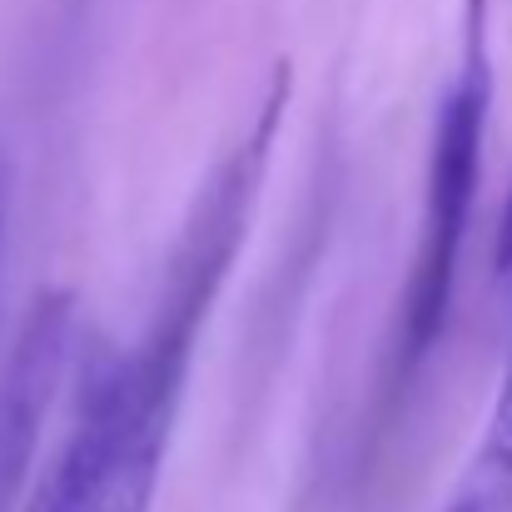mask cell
Returning a JSON list of instances; mask_svg holds the SVG:
<instances>
[{
  "instance_id": "1",
  "label": "cell",
  "mask_w": 512,
  "mask_h": 512,
  "mask_svg": "<svg viewBox=\"0 0 512 512\" xmlns=\"http://www.w3.org/2000/svg\"><path fill=\"white\" fill-rule=\"evenodd\" d=\"M284 110H289V65H274L259 115L219 155V165L199 184L179 224L155 319L140 348L120 358V408H115V443H110L100 512H155V488L179 418V398L189 383L194 343L249 239Z\"/></svg>"
},
{
  "instance_id": "2",
  "label": "cell",
  "mask_w": 512,
  "mask_h": 512,
  "mask_svg": "<svg viewBox=\"0 0 512 512\" xmlns=\"http://www.w3.org/2000/svg\"><path fill=\"white\" fill-rule=\"evenodd\" d=\"M493 110V55H488V0H468L463 10V60L438 100L433 140H428V174H423V214H418V249L398 304V348L393 373L413 378L438 339L448 334L458 264L478 204L483 179V140Z\"/></svg>"
},
{
  "instance_id": "3",
  "label": "cell",
  "mask_w": 512,
  "mask_h": 512,
  "mask_svg": "<svg viewBox=\"0 0 512 512\" xmlns=\"http://www.w3.org/2000/svg\"><path fill=\"white\" fill-rule=\"evenodd\" d=\"M115 408H120V358H105L85 378L70 433L35 478V488L25 493L20 512H100L110 443H115Z\"/></svg>"
},
{
  "instance_id": "4",
  "label": "cell",
  "mask_w": 512,
  "mask_h": 512,
  "mask_svg": "<svg viewBox=\"0 0 512 512\" xmlns=\"http://www.w3.org/2000/svg\"><path fill=\"white\" fill-rule=\"evenodd\" d=\"M463 503L473 512H512V348L478 438V453L468 463V488Z\"/></svg>"
},
{
  "instance_id": "5",
  "label": "cell",
  "mask_w": 512,
  "mask_h": 512,
  "mask_svg": "<svg viewBox=\"0 0 512 512\" xmlns=\"http://www.w3.org/2000/svg\"><path fill=\"white\" fill-rule=\"evenodd\" d=\"M493 264H498V274H512V189H508V204H503V219H498V244H493Z\"/></svg>"
},
{
  "instance_id": "6",
  "label": "cell",
  "mask_w": 512,
  "mask_h": 512,
  "mask_svg": "<svg viewBox=\"0 0 512 512\" xmlns=\"http://www.w3.org/2000/svg\"><path fill=\"white\" fill-rule=\"evenodd\" d=\"M448 512H473V508H468V503H463V498H458V503H453V508H448Z\"/></svg>"
}]
</instances>
